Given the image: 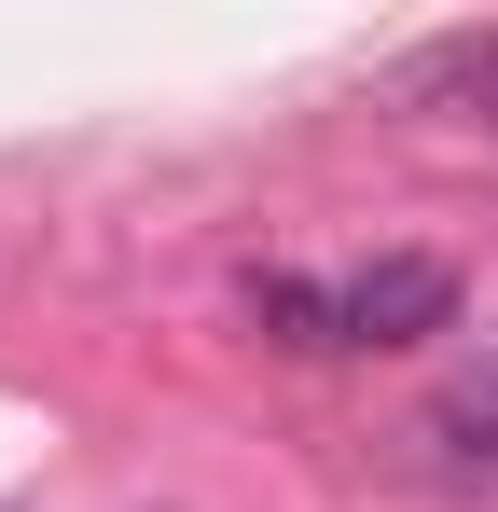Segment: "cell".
Returning <instances> with one entry per match:
<instances>
[{"instance_id": "6da1fadb", "label": "cell", "mask_w": 498, "mask_h": 512, "mask_svg": "<svg viewBox=\"0 0 498 512\" xmlns=\"http://www.w3.org/2000/svg\"><path fill=\"white\" fill-rule=\"evenodd\" d=\"M332 291H346V346H429L457 319V263L443 250H388L360 277H332Z\"/></svg>"}, {"instance_id": "277c9868", "label": "cell", "mask_w": 498, "mask_h": 512, "mask_svg": "<svg viewBox=\"0 0 498 512\" xmlns=\"http://www.w3.org/2000/svg\"><path fill=\"white\" fill-rule=\"evenodd\" d=\"M429 443H457V457H498V360L443 388V416H429Z\"/></svg>"}, {"instance_id": "3957f363", "label": "cell", "mask_w": 498, "mask_h": 512, "mask_svg": "<svg viewBox=\"0 0 498 512\" xmlns=\"http://www.w3.org/2000/svg\"><path fill=\"white\" fill-rule=\"evenodd\" d=\"M415 97L485 111V125H498V28H471V42H429V56H415Z\"/></svg>"}, {"instance_id": "7a4b0ae2", "label": "cell", "mask_w": 498, "mask_h": 512, "mask_svg": "<svg viewBox=\"0 0 498 512\" xmlns=\"http://www.w3.org/2000/svg\"><path fill=\"white\" fill-rule=\"evenodd\" d=\"M236 305H249V333H263V346H291V360H332V346H346V291H332V277L249 263V277H236Z\"/></svg>"}]
</instances>
